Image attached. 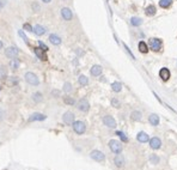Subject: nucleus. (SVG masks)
Returning a JSON list of instances; mask_svg holds the SVG:
<instances>
[{
  "label": "nucleus",
  "instance_id": "f257e3e1",
  "mask_svg": "<svg viewBox=\"0 0 177 170\" xmlns=\"http://www.w3.org/2000/svg\"><path fill=\"white\" fill-rule=\"evenodd\" d=\"M72 127H73V131L77 134H84L86 131V125L83 121H74L72 124Z\"/></svg>",
  "mask_w": 177,
  "mask_h": 170
},
{
  "label": "nucleus",
  "instance_id": "f03ea898",
  "mask_svg": "<svg viewBox=\"0 0 177 170\" xmlns=\"http://www.w3.org/2000/svg\"><path fill=\"white\" fill-rule=\"evenodd\" d=\"M26 83H29L30 85H38L40 84V80H38V77L36 76L35 73L32 72H26L25 76H24Z\"/></svg>",
  "mask_w": 177,
  "mask_h": 170
},
{
  "label": "nucleus",
  "instance_id": "7ed1b4c3",
  "mask_svg": "<svg viewBox=\"0 0 177 170\" xmlns=\"http://www.w3.org/2000/svg\"><path fill=\"white\" fill-rule=\"evenodd\" d=\"M109 147H110V150L114 153H120L122 151V144L119 140H115V139L109 141Z\"/></svg>",
  "mask_w": 177,
  "mask_h": 170
},
{
  "label": "nucleus",
  "instance_id": "20e7f679",
  "mask_svg": "<svg viewBox=\"0 0 177 170\" xmlns=\"http://www.w3.org/2000/svg\"><path fill=\"white\" fill-rule=\"evenodd\" d=\"M18 54H19V50L16 48V47H7V48L5 49V56H7L9 59H15L18 56Z\"/></svg>",
  "mask_w": 177,
  "mask_h": 170
},
{
  "label": "nucleus",
  "instance_id": "39448f33",
  "mask_svg": "<svg viewBox=\"0 0 177 170\" xmlns=\"http://www.w3.org/2000/svg\"><path fill=\"white\" fill-rule=\"evenodd\" d=\"M77 105H78V109H79L80 112H83V113H87L88 109H90V103H88V101H87L86 98L79 99V102H78Z\"/></svg>",
  "mask_w": 177,
  "mask_h": 170
},
{
  "label": "nucleus",
  "instance_id": "423d86ee",
  "mask_svg": "<svg viewBox=\"0 0 177 170\" xmlns=\"http://www.w3.org/2000/svg\"><path fill=\"white\" fill-rule=\"evenodd\" d=\"M90 157L96 161V162H103L105 159V155L102 152V151H98V150H93L91 153H90Z\"/></svg>",
  "mask_w": 177,
  "mask_h": 170
},
{
  "label": "nucleus",
  "instance_id": "0eeeda50",
  "mask_svg": "<svg viewBox=\"0 0 177 170\" xmlns=\"http://www.w3.org/2000/svg\"><path fill=\"white\" fill-rule=\"evenodd\" d=\"M150 46H151L152 50L159 52L162 49V40H159V38H151V40H150Z\"/></svg>",
  "mask_w": 177,
  "mask_h": 170
},
{
  "label": "nucleus",
  "instance_id": "6e6552de",
  "mask_svg": "<svg viewBox=\"0 0 177 170\" xmlns=\"http://www.w3.org/2000/svg\"><path fill=\"white\" fill-rule=\"evenodd\" d=\"M47 119V116L44 114H41V113H34L28 119L29 122H35V121H44Z\"/></svg>",
  "mask_w": 177,
  "mask_h": 170
},
{
  "label": "nucleus",
  "instance_id": "1a4fd4ad",
  "mask_svg": "<svg viewBox=\"0 0 177 170\" xmlns=\"http://www.w3.org/2000/svg\"><path fill=\"white\" fill-rule=\"evenodd\" d=\"M62 121L66 125H72L74 122V114L71 113V112H66L62 116Z\"/></svg>",
  "mask_w": 177,
  "mask_h": 170
},
{
  "label": "nucleus",
  "instance_id": "9d476101",
  "mask_svg": "<svg viewBox=\"0 0 177 170\" xmlns=\"http://www.w3.org/2000/svg\"><path fill=\"white\" fill-rule=\"evenodd\" d=\"M103 122H104V125L108 126L109 128H115L116 127V121H115V119L113 116H109V115H107V116L103 118Z\"/></svg>",
  "mask_w": 177,
  "mask_h": 170
},
{
  "label": "nucleus",
  "instance_id": "9b49d317",
  "mask_svg": "<svg viewBox=\"0 0 177 170\" xmlns=\"http://www.w3.org/2000/svg\"><path fill=\"white\" fill-rule=\"evenodd\" d=\"M34 52H35L36 56L38 59H41L42 61H47V60H48V56H47V54H46V50L41 49L40 47H37V48H34Z\"/></svg>",
  "mask_w": 177,
  "mask_h": 170
},
{
  "label": "nucleus",
  "instance_id": "f8f14e48",
  "mask_svg": "<svg viewBox=\"0 0 177 170\" xmlns=\"http://www.w3.org/2000/svg\"><path fill=\"white\" fill-rule=\"evenodd\" d=\"M46 28L43 25H40V24H37V25H35L32 28V32L35 34V35H37V36H42V35H44L46 34Z\"/></svg>",
  "mask_w": 177,
  "mask_h": 170
},
{
  "label": "nucleus",
  "instance_id": "ddd939ff",
  "mask_svg": "<svg viewBox=\"0 0 177 170\" xmlns=\"http://www.w3.org/2000/svg\"><path fill=\"white\" fill-rule=\"evenodd\" d=\"M61 16H62V18L65 20H71L73 18V13L68 7H64L61 10Z\"/></svg>",
  "mask_w": 177,
  "mask_h": 170
},
{
  "label": "nucleus",
  "instance_id": "4468645a",
  "mask_svg": "<svg viewBox=\"0 0 177 170\" xmlns=\"http://www.w3.org/2000/svg\"><path fill=\"white\" fill-rule=\"evenodd\" d=\"M150 145H151V147L153 148V150H158V148L162 146V141H160L159 138L154 137V138H152L151 140H150Z\"/></svg>",
  "mask_w": 177,
  "mask_h": 170
},
{
  "label": "nucleus",
  "instance_id": "2eb2a0df",
  "mask_svg": "<svg viewBox=\"0 0 177 170\" xmlns=\"http://www.w3.org/2000/svg\"><path fill=\"white\" fill-rule=\"evenodd\" d=\"M102 71H103V69H102V66H99V65H95V66H92V69H91V76H93V77H98V76H101L102 74Z\"/></svg>",
  "mask_w": 177,
  "mask_h": 170
},
{
  "label": "nucleus",
  "instance_id": "dca6fc26",
  "mask_svg": "<svg viewBox=\"0 0 177 170\" xmlns=\"http://www.w3.org/2000/svg\"><path fill=\"white\" fill-rule=\"evenodd\" d=\"M49 42L54 46H60L61 44V38L60 36H58L56 34H52V35H49Z\"/></svg>",
  "mask_w": 177,
  "mask_h": 170
},
{
  "label": "nucleus",
  "instance_id": "f3484780",
  "mask_svg": "<svg viewBox=\"0 0 177 170\" xmlns=\"http://www.w3.org/2000/svg\"><path fill=\"white\" fill-rule=\"evenodd\" d=\"M159 76H160V78L164 80V81H166V80H169V78H170V71L168 70V69H165V67H163V69L160 70V72H159Z\"/></svg>",
  "mask_w": 177,
  "mask_h": 170
},
{
  "label": "nucleus",
  "instance_id": "a211bd4d",
  "mask_svg": "<svg viewBox=\"0 0 177 170\" xmlns=\"http://www.w3.org/2000/svg\"><path fill=\"white\" fill-rule=\"evenodd\" d=\"M114 162H115V164H116V167H119V168H122L125 165V158H123V156H122V155L117 153V156L115 157Z\"/></svg>",
  "mask_w": 177,
  "mask_h": 170
},
{
  "label": "nucleus",
  "instance_id": "6ab92c4d",
  "mask_svg": "<svg viewBox=\"0 0 177 170\" xmlns=\"http://www.w3.org/2000/svg\"><path fill=\"white\" fill-rule=\"evenodd\" d=\"M148 121H150V124H151L152 126H158V124H159V116H158V115H156V114H152V115H150Z\"/></svg>",
  "mask_w": 177,
  "mask_h": 170
},
{
  "label": "nucleus",
  "instance_id": "aec40b11",
  "mask_svg": "<svg viewBox=\"0 0 177 170\" xmlns=\"http://www.w3.org/2000/svg\"><path fill=\"white\" fill-rule=\"evenodd\" d=\"M137 139L140 142H146V141H148V135L145 132H139L138 135H137Z\"/></svg>",
  "mask_w": 177,
  "mask_h": 170
},
{
  "label": "nucleus",
  "instance_id": "412c9836",
  "mask_svg": "<svg viewBox=\"0 0 177 170\" xmlns=\"http://www.w3.org/2000/svg\"><path fill=\"white\" fill-rule=\"evenodd\" d=\"M111 89L115 92H120L122 90V85H121V83H119V81H114V83L111 84Z\"/></svg>",
  "mask_w": 177,
  "mask_h": 170
},
{
  "label": "nucleus",
  "instance_id": "4be33fe9",
  "mask_svg": "<svg viewBox=\"0 0 177 170\" xmlns=\"http://www.w3.org/2000/svg\"><path fill=\"white\" fill-rule=\"evenodd\" d=\"M146 15L150 16V17L156 15V7L153 5H150V6H147V7H146Z\"/></svg>",
  "mask_w": 177,
  "mask_h": 170
},
{
  "label": "nucleus",
  "instance_id": "5701e85b",
  "mask_svg": "<svg viewBox=\"0 0 177 170\" xmlns=\"http://www.w3.org/2000/svg\"><path fill=\"white\" fill-rule=\"evenodd\" d=\"M32 99H34V102H36V103H38V102H42L43 101L42 93H41V92H35V93L32 95Z\"/></svg>",
  "mask_w": 177,
  "mask_h": 170
},
{
  "label": "nucleus",
  "instance_id": "b1692460",
  "mask_svg": "<svg viewBox=\"0 0 177 170\" xmlns=\"http://www.w3.org/2000/svg\"><path fill=\"white\" fill-rule=\"evenodd\" d=\"M139 50H140L141 53H144V54L148 52V47H147V44L144 42V41L139 42Z\"/></svg>",
  "mask_w": 177,
  "mask_h": 170
},
{
  "label": "nucleus",
  "instance_id": "393cba45",
  "mask_svg": "<svg viewBox=\"0 0 177 170\" xmlns=\"http://www.w3.org/2000/svg\"><path fill=\"white\" fill-rule=\"evenodd\" d=\"M131 23H132V25H134V26H139V25L142 24V19L139 18V17H133V18L131 19Z\"/></svg>",
  "mask_w": 177,
  "mask_h": 170
},
{
  "label": "nucleus",
  "instance_id": "a878e982",
  "mask_svg": "<svg viewBox=\"0 0 177 170\" xmlns=\"http://www.w3.org/2000/svg\"><path fill=\"white\" fill-rule=\"evenodd\" d=\"M171 4H172V0H160L159 1L160 7H163V9H168Z\"/></svg>",
  "mask_w": 177,
  "mask_h": 170
},
{
  "label": "nucleus",
  "instance_id": "bb28decb",
  "mask_svg": "<svg viewBox=\"0 0 177 170\" xmlns=\"http://www.w3.org/2000/svg\"><path fill=\"white\" fill-rule=\"evenodd\" d=\"M78 81H79V84H80L81 86H86V85L88 84V79H87V77H85V76H80V77L78 78Z\"/></svg>",
  "mask_w": 177,
  "mask_h": 170
},
{
  "label": "nucleus",
  "instance_id": "cd10ccee",
  "mask_svg": "<svg viewBox=\"0 0 177 170\" xmlns=\"http://www.w3.org/2000/svg\"><path fill=\"white\" fill-rule=\"evenodd\" d=\"M10 67L12 70H17L18 67H19V61L15 58V59H12L11 61H10Z\"/></svg>",
  "mask_w": 177,
  "mask_h": 170
},
{
  "label": "nucleus",
  "instance_id": "c85d7f7f",
  "mask_svg": "<svg viewBox=\"0 0 177 170\" xmlns=\"http://www.w3.org/2000/svg\"><path fill=\"white\" fill-rule=\"evenodd\" d=\"M132 119L134 121H140L141 120V113L140 112H133L132 113Z\"/></svg>",
  "mask_w": 177,
  "mask_h": 170
},
{
  "label": "nucleus",
  "instance_id": "c756f323",
  "mask_svg": "<svg viewBox=\"0 0 177 170\" xmlns=\"http://www.w3.org/2000/svg\"><path fill=\"white\" fill-rule=\"evenodd\" d=\"M18 35L22 37V40L25 42V44H29V40H28V37H26V35L24 34V31L23 30H18Z\"/></svg>",
  "mask_w": 177,
  "mask_h": 170
},
{
  "label": "nucleus",
  "instance_id": "7c9ffc66",
  "mask_svg": "<svg viewBox=\"0 0 177 170\" xmlns=\"http://www.w3.org/2000/svg\"><path fill=\"white\" fill-rule=\"evenodd\" d=\"M6 74H7V70H6V67L5 66H0V78L5 79Z\"/></svg>",
  "mask_w": 177,
  "mask_h": 170
},
{
  "label": "nucleus",
  "instance_id": "2f4dec72",
  "mask_svg": "<svg viewBox=\"0 0 177 170\" xmlns=\"http://www.w3.org/2000/svg\"><path fill=\"white\" fill-rule=\"evenodd\" d=\"M116 134H117L119 137L121 138V140H122V141H125V142H127V141H128V138L126 137V134H125L123 132H120V131H117V132H116Z\"/></svg>",
  "mask_w": 177,
  "mask_h": 170
},
{
  "label": "nucleus",
  "instance_id": "473e14b6",
  "mask_svg": "<svg viewBox=\"0 0 177 170\" xmlns=\"http://www.w3.org/2000/svg\"><path fill=\"white\" fill-rule=\"evenodd\" d=\"M64 102H65L66 104H68V105H73L74 103H76L72 97H65V98H64Z\"/></svg>",
  "mask_w": 177,
  "mask_h": 170
},
{
  "label": "nucleus",
  "instance_id": "72a5a7b5",
  "mask_svg": "<svg viewBox=\"0 0 177 170\" xmlns=\"http://www.w3.org/2000/svg\"><path fill=\"white\" fill-rule=\"evenodd\" d=\"M64 91L65 92H71L72 91V85H71V83H65L64 84Z\"/></svg>",
  "mask_w": 177,
  "mask_h": 170
},
{
  "label": "nucleus",
  "instance_id": "f704fd0d",
  "mask_svg": "<svg viewBox=\"0 0 177 170\" xmlns=\"http://www.w3.org/2000/svg\"><path fill=\"white\" fill-rule=\"evenodd\" d=\"M150 161L152 162V164H158V162H159V158L157 157V156H151V158H150Z\"/></svg>",
  "mask_w": 177,
  "mask_h": 170
},
{
  "label": "nucleus",
  "instance_id": "c9c22d12",
  "mask_svg": "<svg viewBox=\"0 0 177 170\" xmlns=\"http://www.w3.org/2000/svg\"><path fill=\"white\" fill-rule=\"evenodd\" d=\"M111 104H113V107H115V108H120V102H119V99H116V98H113V99H111Z\"/></svg>",
  "mask_w": 177,
  "mask_h": 170
},
{
  "label": "nucleus",
  "instance_id": "e433bc0d",
  "mask_svg": "<svg viewBox=\"0 0 177 170\" xmlns=\"http://www.w3.org/2000/svg\"><path fill=\"white\" fill-rule=\"evenodd\" d=\"M38 46H40V48H41V49H43V50H46V52L48 50V47H47V46L42 42V41H38Z\"/></svg>",
  "mask_w": 177,
  "mask_h": 170
},
{
  "label": "nucleus",
  "instance_id": "4c0bfd02",
  "mask_svg": "<svg viewBox=\"0 0 177 170\" xmlns=\"http://www.w3.org/2000/svg\"><path fill=\"white\" fill-rule=\"evenodd\" d=\"M23 28H24L26 31H32V26H31L29 23H25V24L23 25Z\"/></svg>",
  "mask_w": 177,
  "mask_h": 170
},
{
  "label": "nucleus",
  "instance_id": "58836bf2",
  "mask_svg": "<svg viewBox=\"0 0 177 170\" xmlns=\"http://www.w3.org/2000/svg\"><path fill=\"white\" fill-rule=\"evenodd\" d=\"M32 9H34V11H38L40 10V5H37V3H34L32 4Z\"/></svg>",
  "mask_w": 177,
  "mask_h": 170
},
{
  "label": "nucleus",
  "instance_id": "ea45409f",
  "mask_svg": "<svg viewBox=\"0 0 177 170\" xmlns=\"http://www.w3.org/2000/svg\"><path fill=\"white\" fill-rule=\"evenodd\" d=\"M6 4V1H5V0H1V1H0V10H1L3 9V6Z\"/></svg>",
  "mask_w": 177,
  "mask_h": 170
},
{
  "label": "nucleus",
  "instance_id": "a19ab883",
  "mask_svg": "<svg viewBox=\"0 0 177 170\" xmlns=\"http://www.w3.org/2000/svg\"><path fill=\"white\" fill-rule=\"evenodd\" d=\"M42 1H43V3H46V4H48V3H50V1H52V0H42Z\"/></svg>",
  "mask_w": 177,
  "mask_h": 170
},
{
  "label": "nucleus",
  "instance_id": "79ce46f5",
  "mask_svg": "<svg viewBox=\"0 0 177 170\" xmlns=\"http://www.w3.org/2000/svg\"><path fill=\"white\" fill-rule=\"evenodd\" d=\"M1 47H3V42H1V41H0V48H1Z\"/></svg>",
  "mask_w": 177,
  "mask_h": 170
},
{
  "label": "nucleus",
  "instance_id": "37998d69",
  "mask_svg": "<svg viewBox=\"0 0 177 170\" xmlns=\"http://www.w3.org/2000/svg\"><path fill=\"white\" fill-rule=\"evenodd\" d=\"M0 89H1V86H0Z\"/></svg>",
  "mask_w": 177,
  "mask_h": 170
}]
</instances>
